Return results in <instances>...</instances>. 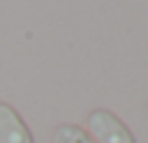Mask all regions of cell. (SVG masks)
<instances>
[{"label":"cell","mask_w":148,"mask_h":143,"mask_svg":"<svg viewBox=\"0 0 148 143\" xmlns=\"http://www.w3.org/2000/svg\"><path fill=\"white\" fill-rule=\"evenodd\" d=\"M53 143H95L88 131H83L76 125H60L53 131Z\"/></svg>","instance_id":"cell-3"},{"label":"cell","mask_w":148,"mask_h":143,"mask_svg":"<svg viewBox=\"0 0 148 143\" xmlns=\"http://www.w3.org/2000/svg\"><path fill=\"white\" fill-rule=\"evenodd\" d=\"M88 131L95 143H134V136L123 125V120L106 108H95L88 115Z\"/></svg>","instance_id":"cell-1"},{"label":"cell","mask_w":148,"mask_h":143,"mask_svg":"<svg viewBox=\"0 0 148 143\" xmlns=\"http://www.w3.org/2000/svg\"><path fill=\"white\" fill-rule=\"evenodd\" d=\"M0 143H32V134L21 120V115L0 101Z\"/></svg>","instance_id":"cell-2"}]
</instances>
